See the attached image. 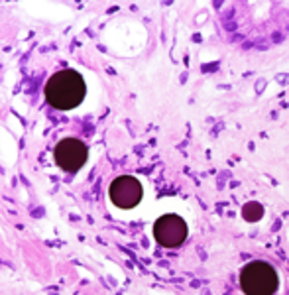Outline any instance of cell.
<instances>
[{
    "label": "cell",
    "instance_id": "8992f818",
    "mask_svg": "<svg viewBox=\"0 0 289 295\" xmlns=\"http://www.w3.org/2000/svg\"><path fill=\"white\" fill-rule=\"evenodd\" d=\"M263 215V209L262 205L256 203V201H252V203H246L242 209V216L248 220V222H256V220H260V216Z\"/></svg>",
    "mask_w": 289,
    "mask_h": 295
},
{
    "label": "cell",
    "instance_id": "3957f363",
    "mask_svg": "<svg viewBox=\"0 0 289 295\" xmlns=\"http://www.w3.org/2000/svg\"><path fill=\"white\" fill-rule=\"evenodd\" d=\"M153 238L163 248H177L187 240V224L177 215H163L153 224Z\"/></svg>",
    "mask_w": 289,
    "mask_h": 295
},
{
    "label": "cell",
    "instance_id": "5b68a950",
    "mask_svg": "<svg viewBox=\"0 0 289 295\" xmlns=\"http://www.w3.org/2000/svg\"><path fill=\"white\" fill-rule=\"evenodd\" d=\"M87 154H89L87 146L77 138H63L57 142L55 150H53L55 163L67 173L79 171L87 161Z\"/></svg>",
    "mask_w": 289,
    "mask_h": 295
},
{
    "label": "cell",
    "instance_id": "7a4b0ae2",
    "mask_svg": "<svg viewBox=\"0 0 289 295\" xmlns=\"http://www.w3.org/2000/svg\"><path fill=\"white\" fill-rule=\"evenodd\" d=\"M279 285L277 272L268 262L254 260L240 272V287L246 295H273Z\"/></svg>",
    "mask_w": 289,
    "mask_h": 295
},
{
    "label": "cell",
    "instance_id": "6da1fadb",
    "mask_svg": "<svg viewBox=\"0 0 289 295\" xmlns=\"http://www.w3.org/2000/svg\"><path fill=\"white\" fill-rule=\"evenodd\" d=\"M85 91V81L79 73L73 69H63L49 77L45 85V98L57 110H71L83 102Z\"/></svg>",
    "mask_w": 289,
    "mask_h": 295
},
{
    "label": "cell",
    "instance_id": "277c9868",
    "mask_svg": "<svg viewBox=\"0 0 289 295\" xmlns=\"http://www.w3.org/2000/svg\"><path fill=\"white\" fill-rule=\"evenodd\" d=\"M108 197L118 209H134L144 197V187L136 177L120 175L108 187Z\"/></svg>",
    "mask_w": 289,
    "mask_h": 295
}]
</instances>
